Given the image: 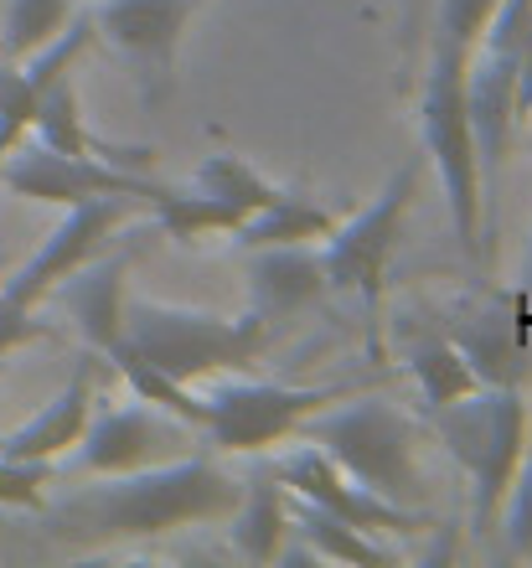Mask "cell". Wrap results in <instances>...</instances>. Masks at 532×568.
Returning <instances> with one entry per match:
<instances>
[{
	"label": "cell",
	"mask_w": 532,
	"mask_h": 568,
	"mask_svg": "<svg viewBox=\"0 0 532 568\" xmlns=\"http://www.w3.org/2000/svg\"><path fill=\"white\" fill-rule=\"evenodd\" d=\"M243 480H233L212 455H177V460L104 476V486L68 496L47 511V532L68 548H109V542L165 538L181 527H212L238 507Z\"/></svg>",
	"instance_id": "obj_1"
},
{
	"label": "cell",
	"mask_w": 532,
	"mask_h": 568,
	"mask_svg": "<svg viewBox=\"0 0 532 568\" xmlns=\"http://www.w3.org/2000/svg\"><path fill=\"white\" fill-rule=\"evenodd\" d=\"M465 62H471V52L450 42L444 31L429 37V68H424V89H419V135H424V165L440 171L460 248L481 258L491 207L486 192H481V155H475L471 104H465Z\"/></svg>",
	"instance_id": "obj_2"
},
{
	"label": "cell",
	"mask_w": 532,
	"mask_h": 568,
	"mask_svg": "<svg viewBox=\"0 0 532 568\" xmlns=\"http://www.w3.org/2000/svg\"><path fill=\"white\" fill-rule=\"evenodd\" d=\"M124 342L155 373L197 383L212 373H249L274 346V326L253 311L228 321V315L165 305V300H124Z\"/></svg>",
	"instance_id": "obj_3"
},
{
	"label": "cell",
	"mask_w": 532,
	"mask_h": 568,
	"mask_svg": "<svg viewBox=\"0 0 532 568\" xmlns=\"http://www.w3.org/2000/svg\"><path fill=\"white\" fill-rule=\"evenodd\" d=\"M429 424L471 480V527L496 532V507L518 476L532 434V408L522 388H475L455 404L429 408Z\"/></svg>",
	"instance_id": "obj_4"
},
{
	"label": "cell",
	"mask_w": 532,
	"mask_h": 568,
	"mask_svg": "<svg viewBox=\"0 0 532 568\" xmlns=\"http://www.w3.org/2000/svg\"><path fill=\"white\" fill-rule=\"evenodd\" d=\"M300 439H311L325 460L347 470L357 486L419 507L424 501V470H419L414 424L403 419L388 398H352L341 408H315L300 419Z\"/></svg>",
	"instance_id": "obj_5"
},
{
	"label": "cell",
	"mask_w": 532,
	"mask_h": 568,
	"mask_svg": "<svg viewBox=\"0 0 532 568\" xmlns=\"http://www.w3.org/2000/svg\"><path fill=\"white\" fill-rule=\"evenodd\" d=\"M419 181H424V155H409V161L383 181V192L372 196L368 207L347 217V223H331L321 243V270L325 284L352 295L362 311H378L388 290V270L399 258L403 243V223L419 202Z\"/></svg>",
	"instance_id": "obj_6"
},
{
	"label": "cell",
	"mask_w": 532,
	"mask_h": 568,
	"mask_svg": "<svg viewBox=\"0 0 532 568\" xmlns=\"http://www.w3.org/2000/svg\"><path fill=\"white\" fill-rule=\"evenodd\" d=\"M202 0H99L93 37H104L130 68L145 109H161L177 93V52Z\"/></svg>",
	"instance_id": "obj_7"
},
{
	"label": "cell",
	"mask_w": 532,
	"mask_h": 568,
	"mask_svg": "<svg viewBox=\"0 0 532 568\" xmlns=\"http://www.w3.org/2000/svg\"><path fill=\"white\" fill-rule=\"evenodd\" d=\"M347 398V388H295V383H264V377H233L218 393H208V434L218 449L259 455L269 445H284L300 429L305 414Z\"/></svg>",
	"instance_id": "obj_8"
},
{
	"label": "cell",
	"mask_w": 532,
	"mask_h": 568,
	"mask_svg": "<svg viewBox=\"0 0 532 568\" xmlns=\"http://www.w3.org/2000/svg\"><path fill=\"white\" fill-rule=\"evenodd\" d=\"M192 445H197L192 424H181L177 414L134 398V404L104 408V414L93 408L73 445V470H83V476H124V470L177 460Z\"/></svg>",
	"instance_id": "obj_9"
},
{
	"label": "cell",
	"mask_w": 532,
	"mask_h": 568,
	"mask_svg": "<svg viewBox=\"0 0 532 568\" xmlns=\"http://www.w3.org/2000/svg\"><path fill=\"white\" fill-rule=\"evenodd\" d=\"M0 181L16 196L47 202V207H78L89 196H114L130 192L150 207V196L161 192V181H150V171H119L109 161H89V155H62V150L42 145V140H16L0 155Z\"/></svg>",
	"instance_id": "obj_10"
},
{
	"label": "cell",
	"mask_w": 532,
	"mask_h": 568,
	"mask_svg": "<svg viewBox=\"0 0 532 568\" xmlns=\"http://www.w3.org/2000/svg\"><path fill=\"white\" fill-rule=\"evenodd\" d=\"M134 207H145V202H140V196H130V192L89 196V202L68 207V217H62V223L47 233L42 248H37V254H31L27 264L11 274V280H6L0 300H6V305H21V311H31L37 300L52 295V284H62L73 270H83L93 254H104L109 239H114V227L124 223Z\"/></svg>",
	"instance_id": "obj_11"
},
{
	"label": "cell",
	"mask_w": 532,
	"mask_h": 568,
	"mask_svg": "<svg viewBox=\"0 0 532 568\" xmlns=\"http://www.w3.org/2000/svg\"><path fill=\"white\" fill-rule=\"evenodd\" d=\"M269 476L280 480L290 496L331 511V517H341V523L357 527V532H393V538H403V532H429V517L419 507H399V501L357 486L347 470H337V465L325 460L311 439L300 449H290V455H280Z\"/></svg>",
	"instance_id": "obj_12"
},
{
	"label": "cell",
	"mask_w": 532,
	"mask_h": 568,
	"mask_svg": "<svg viewBox=\"0 0 532 568\" xmlns=\"http://www.w3.org/2000/svg\"><path fill=\"white\" fill-rule=\"evenodd\" d=\"M444 336L455 342L460 357L471 362L481 388H522L528 383V346H522L512 311H496V305L450 311L444 315Z\"/></svg>",
	"instance_id": "obj_13"
},
{
	"label": "cell",
	"mask_w": 532,
	"mask_h": 568,
	"mask_svg": "<svg viewBox=\"0 0 532 568\" xmlns=\"http://www.w3.org/2000/svg\"><path fill=\"white\" fill-rule=\"evenodd\" d=\"M325 270L311 243H280V248H249V311L280 326L290 315L325 295Z\"/></svg>",
	"instance_id": "obj_14"
},
{
	"label": "cell",
	"mask_w": 532,
	"mask_h": 568,
	"mask_svg": "<svg viewBox=\"0 0 532 568\" xmlns=\"http://www.w3.org/2000/svg\"><path fill=\"white\" fill-rule=\"evenodd\" d=\"M124 274H130V254H109V258L93 254L83 270H73L62 284H52V295L68 305L78 331L104 357L124 342Z\"/></svg>",
	"instance_id": "obj_15"
},
{
	"label": "cell",
	"mask_w": 532,
	"mask_h": 568,
	"mask_svg": "<svg viewBox=\"0 0 532 568\" xmlns=\"http://www.w3.org/2000/svg\"><path fill=\"white\" fill-rule=\"evenodd\" d=\"M31 140H42V145L62 150V155L109 161V165H119V171H150V161H155V150H150V145H119V140L93 135L89 124H83V109H78L73 73H62L58 83L42 93L37 120H31Z\"/></svg>",
	"instance_id": "obj_16"
},
{
	"label": "cell",
	"mask_w": 532,
	"mask_h": 568,
	"mask_svg": "<svg viewBox=\"0 0 532 568\" xmlns=\"http://www.w3.org/2000/svg\"><path fill=\"white\" fill-rule=\"evenodd\" d=\"M93 367H99L93 357H78L68 388L37 419H27L11 434H0V455H11V460H58V455H68L93 414Z\"/></svg>",
	"instance_id": "obj_17"
},
{
	"label": "cell",
	"mask_w": 532,
	"mask_h": 568,
	"mask_svg": "<svg viewBox=\"0 0 532 568\" xmlns=\"http://www.w3.org/2000/svg\"><path fill=\"white\" fill-rule=\"evenodd\" d=\"M222 523H228V542H233L238 558L274 564L284 538H290V491L269 470H259L253 480H243V496Z\"/></svg>",
	"instance_id": "obj_18"
},
{
	"label": "cell",
	"mask_w": 532,
	"mask_h": 568,
	"mask_svg": "<svg viewBox=\"0 0 532 568\" xmlns=\"http://www.w3.org/2000/svg\"><path fill=\"white\" fill-rule=\"evenodd\" d=\"M403 362H409V373H414L419 393H424V408H440V404H455L465 393H475L471 362L455 352V342L444 336V331H409L403 336Z\"/></svg>",
	"instance_id": "obj_19"
},
{
	"label": "cell",
	"mask_w": 532,
	"mask_h": 568,
	"mask_svg": "<svg viewBox=\"0 0 532 568\" xmlns=\"http://www.w3.org/2000/svg\"><path fill=\"white\" fill-rule=\"evenodd\" d=\"M331 212L305 202L295 192H280L269 207H259L253 217H243V227L233 233V243L249 254V248H280V243H311V239H325L331 233Z\"/></svg>",
	"instance_id": "obj_20"
},
{
	"label": "cell",
	"mask_w": 532,
	"mask_h": 568,
	"mask_svg": "<svg viewBox=\"0 0 532 568\" xmlns=\"http://www.w3.org/2000/svg\"><path fill=\"white\" fill-rule=\"evenodd\" d=\"M290 527L305 538V548H311L315 558H331V564H368V568L399 564V554L378 548L372 532H357V527H347L341 517L311 507V501H300V496H290Z\"/></svg>",
	"instance_id": "obj_21"
},
{
	"label": "cell",
	"mask_w": 532,
	"mask_h": 568,
	"mask_svg": "<svg viewBox=\"0 0 532 568\" xmlns=\"http://www.w3.org/2000/svg\"><path fill=\"white\" fill-rule=\"evenodd\" d=\"M150 212H155V223H161V233L171 243H202L212 239V233H238L243 227V212H233L228 202H218V196L197 192V186H161V192L150 196Z\"/></svg>",
	"instance_id": "obj_22"
},
{
	"label": "cell",
	"mask_w": 532,
	"mask_h": 568,
	"mask_svg": "<svg viewBox=\"0 0 532 568\" xmlns=\"http://www.w3.org/2000/svg\"><path fill=\"white\" fill-rule=\"evenodd\" d=\"M192 186L197 192H208V196H218V202H228V207L243 212V217H253L259 207H269V202L280 196V186L264 181L243 155H233V150H222V155H212V161L197 165Z\"/></svg>",
	"instance_id": "obj_23"
},
{
	"label": "cell",
	"mask_w": 532,
	"mask_h": 568,
	"mask_svg": "<svg viewBox=\"0 0 532 568\" xmlns=\"http://www.w3.org/2000/svg\"><path fill=\"white\" fill-rule=\"evenodd\" d=\"M78 0H6L0 16V52L6 58H31L37 47H47L68 21H73Z\"/></svg>",
	"instance_id": "obj_24"
},
{
	"label": "cell",
	"mask_w": 532,
	"mask_h": 568,
	"mask_svg": "<svg viewBox=\"0 0 532 568\" xmlns=\"http://www.w3.org/2000/svg\"><path fill=\"white\" fill-rule=\"evenodd\" d=\"M496 532L506 538L512 558H532V434H528V449H522L518 476H512L502 507H496Z\"/></svg>",
	"instance_id": "obj_25"
},
{
	"label": "cell",
	"mask_w": 532,
	"mask_h": 568,
	"mask_svg": "<svg viewBox=\"0 0 532 568\" xmlns=\"http://www.w3.org/2000/svg\"><path fill=\"white\" fill-rule=\"evenodd\" d=\"M58 476V460H11L0 455V507L42 511V486Z\"/></svg>",
	"instance_id": "obj_26"
},
{
	"label": "cell",
	"mask_w": 532,
	"mask_h": 568,
	"mask_svg": "<svg viewBox=\"0 0 532 568\" xmlns=\"http://www.w3.org/2000/svg\"><path fill=\"white\" fill-rule=\"evenodd\" d=\"M491 11H496V0H440V21H434V31H444L450 42H460L465 52H475Z\"/></svg>",
	"instance_id": "obj_27"
},
{
	"label": "cell",
	"mask_w": 532,
	"mask_h": 568,
	"mask_svg": "<svg viewBox=\"0 0 532 568\" xmlns=\"http://www.w3.org/2000/svg\"><path fill=\"white\" fill-rule=\"evenodd\" d=\"M37 336H47L42 321H31V311H21V305H6V300H0V357H6V352H16V346L37 342Z\"/></svg>",
	"instance_id": "obj_28"
},
{
	"label": "cell",
	"mask_w": 532,
	"mask_h": 568,
	"mask_svg": "<svg viewBox=\"0 0 532 568\" xmlns=\"http://www.w3.org/2000/svg\"><path fill=\"white\" fill-rule=\"evenodd\" d=\"M522 300L532 305V248H528V284H522Z\"/></svg>",
	"instance_id": "obj_29"
}]
</instances>
